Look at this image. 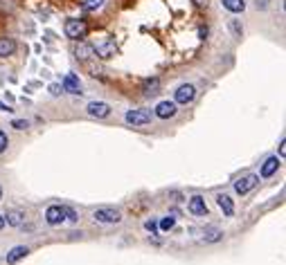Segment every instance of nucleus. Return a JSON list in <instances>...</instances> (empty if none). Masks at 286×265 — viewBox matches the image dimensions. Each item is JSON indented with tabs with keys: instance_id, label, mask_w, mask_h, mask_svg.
I'll list each match as a JSON object with an SVG mask.
<instances>
[{
	"instance_id": "nucleus-24",
	"label": "nucleus",
	"mask_w": 286,
	"mask_h": 265,
	"mask_svg": "<svg viewBox=\"0 0 286 265\" xmlns=\"http://www.w3.org/2000/svg\"><path fill=\"white\" fill-rule=\"evenodd\" d=\"M7 146H9V137H7L5 130H0V153H5Z\"/></svg>"
},
{
	"instance_id": "nucleus-31",
	"label": "nucleus",
	"mask_w": 286,
	"mask_h": 265,
	"mask_svg": "<svg viewBox=\"0 0 286 265\" xmlns=\"http://www.w3.org/2000/svg\"><path fill=\"white\" fill-rule=\"evenodd\" d=\"M199 34H201V38H207V27H201Z\"/></svg>"
},
{
	"instance_id": "nucleus-17",
	"label": "nucleus",
	"mask_w": 286,
	"mask_h": 265,
	"mask_svg": "<svg viewBox=\"0 0 286 265\" xmlns=\"http://www.w3.org/2000/svg\"><path fill=\"white\" fill-rule=\"evenodd\" d=\"M16 52V41L14 38H0V59H7Z\"/></svg>"
},
{
	"instance_id": "nucleus-3",
	"label": "nucleus",
	"mask_w": 286,
	"mask_h": 265,
	"mask_svg": "<svg viewBox=\"0 0 286 265\" xmlns=\"http://www.w3.org/2000/svg\"><path fill=\"white\" fill-rule=\"evenodd\" d=\"M257 182H259V175H255V173L241 175L239 180H235V193L236 196H246V193H250L252 189H255Z\"/></svg>"
},
{
	"instance_id": "nucleus-5",
	"label": "nucleus",
	"mask_w": 286,
	"mask_h": 265,
	"mask_svg": "<svg viewBox=\"0 0 286 265\" xmlns=\"http://www.w3.org/2000/svg\"><path fill=\"white\" fill-rule=\"evenodd\" d=\"M194 97H196V88L192 86V83H183V86H178V90L174 93V101L181 106H187L192 104Z\"/></svg>"
},
{
	"instance_id": "nucleus-12",
	"label": "nucleus",
	"mask_w": 286,
	"mask_h": 265,
	"mask_svg": "<svg viewBox=\"0 0 286 265\" xmlns=\"http://www.w3.org/2000/svg\"><path fill=\"white\" fill-rule=\"evenodd\" d=\"M61 88L66 90V93H70V94H81V93H84V90H81L79 77H77V74H72V72H68L66 77H63Z\"/></svg>"
},
{
	"instance_id": "nucleus-8",
	"label": "nucleus",
	"mask_w": 286,
	"mask_h": 265,
	"mask_svg": "<svg viewBox=\"0 0 286 265\" xmlns=\"http://www.w3.org/2000/svg\"><path fill=\"white\" fill-rule=\"evenodd\" d=\"M176 112H178V104L169 101V99H165V101H160L156 106V117H160V119H171V117H176Z\"/></svg>"
},
{
	"instance_id": "nucleus-15",
	"label": "nucleus",
	"mask_w": 286,
	"mask_h": 265,
	"mask_svg": "<svg viewBox=\"0 0 286 265\" xmlns=\"http://www.w3.org/2000/svg\"><path fill=\"white\" fill-rule=\"evenodd\" d=\"M27 254H30V247H25V245H16V247H12V249L7 252V263H9V265L18 263L20 259H25Z\"/></svg>"
},
{
	"instance_id": "nucleus-7",
	"label": "nucleus",
	"mask_w": 286,
	"mask_h": 265,
	"mask_svg": "<svg viewBox=\"0 0 286 265\" xmlns=\"http://www.w3.org/2000/svg\"><path fill=\"white\" fill-rule=\"evenodd\" d=\"M45 222L56 227V225H61L66 222V214H63V207L61 204H50L48 209H45Z\"/></svg>"
},
{
	"instance_id": "nucleus-34",
	"label": "nucleus",
	"mask_w": 286,
	"mask_h": 265,
	"mask_svg": "<svg viewBox=\"0 0 286 265\" xmlns=\"http://www.w3.org/2000/svg\"><path fill=\"white\" fill-rule=\"evenodd\" d=\"M0 200H2V189H0Z\"/></svg>"
},
{
	"instance_id": "nucleus-6",
	"label": "nucleus",
	"mask_w": 286,
	"mask_h": 265,
	"mask_svg": "<svg viewBox=\"0 0 286 265\" xmlns=\"http://www.w3.org/2000/svg\"><path fill=\"white\" fill-rule=\"evenodd\" d=\"M95 49V54L100 56V59H113V56L118 54V45H115V41L113 38H104L101 43H97V47H93Z\"/></svg>"
},
{
	"instance_id": "nucleus-2",
	"label": "nucleus",
	"mask_w": 286,
	"mask_h": 265,
	"mask_svg": "<svg viewBox=\"0 0 286 265\" xmlns=\"http://www.w3.org/2000/svg\"><path fill=\"white\" fill-rule=\"evenodd\" d=\"M93 220L101 222V225H115V222L122 220V214L118 209H111V207H100V209L93 211Z\"/></svg>"
},
{
	"instance_id": "nucleus-30",
	"label": "nucleus",
	"mask_w": 286,
	"mask_h": 265,
	"mask_svg": "<svg viewBox=\"0 0 286 265\" xmlns=\"http://www.w3.org/2000/svg\"><path fill=\"white\" fill-rule=\"evenodd\" d=\"M284 137H282V142H280V155H282V157H284V153H286V146H284Z\"/></svg>"
},
{
	"instance_id": "nucleus-28",
	"label": "nucleus",
	"mask_w": 286,
	"mask_h": 265,
	"mask_svg": "<svg viewBox=\"0 0 286 265\" xmlns=\"http://www.w3.org/2000/svg\"><path fill=\"white\" fill-rule=\"evenodd\" d=\"M230 27H232V31H235V36H241V34H243V27H241V23H239V20H232Z\"/></svg>"
},
{
	"instance_id": "nucleus-9",
	"label": "nucleus",
	"mask_w": 286,
	"mask_h": 265,
	"mask_svg": "<svg viewBox=\"0 0 286 265\" xmlns=\"http://www.w3.org/2000/svg\"><path fill=\"white\" fill-rule=\"evenodd\" d=\"M72 54H75L77 61H88V59L95 54V49H93V45L86 43V41H75V45H72Z\"/></svg>"
},
{
	"instance_id": "nucleus-21",
	"label": "nucleus",
	"mask_w": 286,
	"mask_h": 265,
	"mask_svg": "<svg viewBox=\"0 0 286 265\" xmlns=\"http://www.w3.org/2000/svg\"><path fill=\"white\" fill-rule=\"evenodd\" d=\"M101 2H104V0H84V2H81V9H84V12H97L101 7Z\"/></svg>"
},
{
	"instance_id": "nucleus-11",
	"label": "nucleus",
	"mask_w": 286,
	"mask_h": 265,
	"mask_svg": "<svg viewBox=\"0 0 286 265\" xmlns=\"http://www.w3.org/2000/svg\"><path fill=\"white\" fill-rule=\"evenodd\" d=\"M187 207H189V214H192V216H196V218L207 216V204H205V198L203 196H192Z\"/></svg>"
},
{
	"instance_id": "nucleus-19",
	"label": "nucleus",
	"mask_w": 286,
	"mask_h": 265,
	"mask_svg": "<svg viewBox=\"0 0 286 265\" xmlns=\"http://www.w3.org/2000/svg\"><path fill=\"white\" fill-rule=\"evenodd\" d=\"M144 94H156L158 90H160V79L158 77H153V79H147L144 81V86H142Z\"/></svg>"
},
{
	"instance_id": "nucleus-23",
	"label": "nucleus",
	"mask_w": 286,
	"mask_h": 265,
	"mask_svg": "<svg viewBox=\"0 0 286 265\" xmlns=\"http://www.w3.org/2000/svg\"><path fill=\"white\" fill-rule=\"evenodd\" d=\"M12 126L16 130H27V128H30V122H27V119H14Z\"/></svg>"
},
{
	"instance_id": "nucleus-20",
	"label": "nucleus",
	"mask_w": 286,
	"mask_h": 265,
	"mask_svg": "<svg viewBox=\"0 0 286 265\" xmlns=\"http://www.w3.org/2000/svg\"><path fill=\"white\" fill-rule=\"evenodd\" d=\"M174 225H176V216H165L158 222V229L160 232H169V229H174Z\"/></svg>"
},
{
	"instance_id": "nucleus-27",
	"label": "nucleus",
	"mask_w": 286,
	"mask_h": 265,
	"mask_svg": "<svg viewBox=\"0 0 286 265\" xmlns=\"http://www.w3.org/2000/svg\"><path fill=\"white\" fill-rule=\"evenodd\" d=\"M48 90H50V94H52V97H59V94L63 93L61 83H50V88H48Z\"/></svg>"
},
{
	"instance_id": "nucleus-26",
	"label": "nucleus",
	"mask_w": 286,
	"mask_h": 265,
	"mask_svg": "<svg viewBox=\"0 0 286 265\" xmlns=\"http://www.w3.org/2000/svg\"><path fill=\"white\" fill-rule=\"evenodd\" d=\"M144 229H147L149 234H158V232H160V229H158V222H156V220H147V222H144Z\"/></svg>"
},
{
	"instance_id": "nucleus-33",
	"label": "nucleus",
	"mask_w": 286,
	"mask_h": 265,
	"mask_svg": "<svg viewBox=\"0 0 286 265\" xmlns=\"http://www.w3.org/2000/svg\"><path fill=\"white\" fill-rule=\"evenodd\" d=\"M5 227V216H2V214H0V229Z\"/></svg>"
},
{
	"instance_id": "nucleus-16",
	"label": "nucleus",
	"mask_w": 286,
	"mask_h": 265,
	"mask_svg": "<svg viewBox=\"0 0 286 265\" xmlns=\"http://www.w3.org/2000/svg\"><path fill=\"white\" fill-rule=\"evenodd\" d=\"M5 216H7L5 222H7V225H12V227H20V225H23V220H25V214H23L20 209H9Z\"/></svg>"
},
{
	"instance_id": "nucleus-10",
	"label": "nucleus",
	"mask_w": 286,
	"mask_h": 265,
	"mask_svg": "<svg viewBox=\"0 0 286 265\" xmlns=\"http://www.w3.org/2000/svg\"><path fill=\"white\" fill-rule=\"evenodd\" d=\"M86 110H88V115H90V117L106 119L108 115H111V106L106 104V101H90Z\"/></svg>"
},
{
	"instance_id": "nucleus-25",
	"label": "nucleus",
	"mask_w": 286,
	"mask_h": 265,
	"mask_svg": "<svg viewBox=\"0 0 286 265\" xmlns=\"http://www.w3.org/2000/svg\"><path fill=\"white\" fill-rule=\"evenodd\" d=\"M63 214H66V220H70V222H77V211L75 209H70V207H63Z\"/></svg>"
},
{
	"instance_id": "nucleus-29",
	"label": "nucleus",
	"mask_w": 286,
	"mask_h": 265,
	"mask_svg": "<svg viewBox=\"0 0 286 265\" xmlns=\"http://www.w3.org/2000/svg\"><path fill=\"white\" fill-rule=\"evenodd\" d=\"M14 108H9V106L7 104H2V101H0V112H12Z\"/></svg>"
},
{
	"instance_id": "nucleus-4",
	"label": "nucleus",
	"mask_w": 286,
	"mask_h": 265,
	"mask_svg": "<svg viewBox=\"0 0 286 265\" xmlns=\"http://www.w3.org/2000/svg\"><path fill=\"white\" fill-rule=\"evenodd\" d=\"M126 124H131V126H147V124L151 122V112L149 110H142V108H133V110H129L124 115Z\"/></svg>"
},
{
	"instance_id": "nucleus-14",
	"label": "nucleus",
	"mask_w": 286,
	"mask_h": 265,
	"mask_svg": "<svg viewBox=\"0 0 286 265\" xmlns=\"http://www.w3.org/2000/svg\"><path fill=\"white\" fill-rule=\"evenodd\" d=\"M280 164H282V160L280 157H268L264 164H261V171H259V175L261 178H270V175H275L277 173V169H280Z\"/></svg>"
},
{
	"instance_id": "nucleus-22",
	"label": "nucleus",
	"mask_w": 286,
	"mask_h": 265,
	"mask_svg": "<svg viewBox=\"0 0 286 265\" xmlns=\"http://www.w3.org/2000/svg\"><path fill=\"white\" fill-rule=\"evenodd\" d=\"M221 238H223V234H221L217 227H210L205 232V241L207 243H217V241H221Z\"/></svg>"
},
{
	"instance_id": "nucleus-18",
	"label": "nucleus",
	"mask_w": 286,
	"mask_h": 265,
	"mask_svg": "<svg viewBox=\"0 0 286 265\" xmlns=\"http://www.w3.org/2000/svg\"><path fill=\"white\" fill-rule=\"evenodd\" d=\"M221 5L232 14H241L243 9H246V2H243V0H221Z\"/></svg>"
},
{
	"instance_id": "nucleus-13",
	"label": "nucleus",
	"mask_w": 286,
	"mask_h": 265,
	"mask_svg": "<svg viewBox=\"0 0 286 265\" xmlns=\"http://www.w3.org/2000/svg\"><path fill=\"white\" fill-rule=\"evenodd\" d=\"M217 204H219V209L223 211V216H228V218L235 216V203H232V198L228 193H219Z\"/></svg>"
},
{
	"instance_id": "nucleus-1",
	"label": "nucleus",
	"mask_w": 286,
	"mask_h": 265,
	"mask_svg": "<svg viewBox=\"0 0 286 265\" xmlns=\"http://www.w3.org/2000/svg\"><path fill=\"white\" fill-rule=\"evenodd\" d=\"M63 31L70 41H84V36L88 34V25L84 18H68L63 25Z\"/></svg>"
},
{
	"instance_id": "nucleus-32",
	"label": "nucleus",
	"mask_w": 286,
	"mask_h": 265,
	"mask_svg": "<svg viewBox=\"0 0 286 265\" xmlns=\"http://www.w3.org/2000/svg\"><path fill=\"white\" fill-rule=\"evenodd\" d=\"M194 2H196L199 7H205L207 5V0H194Z\"/></svg>"
}]
</instances>
